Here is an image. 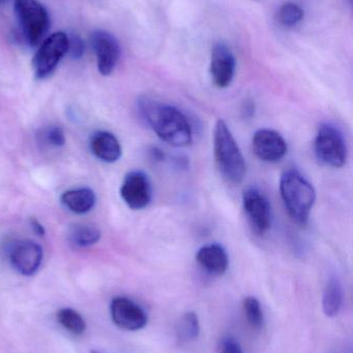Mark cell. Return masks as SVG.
I'll use <instances>...</instances> for the list:
<instances>
[{"label":"cell","mask_w":353,"mask_h":353,"mask_svg":"<svg viewBox=\"0 0 353 353\" xmlns=\"http://www.w3.org/2000/svg\"><path fill=\"white\" fill-rule=\"evenodd\" d=\"M138 105L143 119L164 142L173 147L191 145L192 128L186 116L178 108L149 97H141Z\"/></svg>","instance_id":"6da1fadb"},{"label":"cell","mask_w":353,"mask_h":353,"mask_svg":"<svg viewBox=\"0 0 353 353\" xmlns=\"http://www.w3.org/2000/svg\"><path fill=\"white\" fill-rule=\"evenodd\" d=\"M280 191L290 218L300 225L307 224L316 201L313 185L298 170H286L280 180Z\"/></svg>","instance_id":"7a4b0ae2"},{"label":"cell","mask_w":353,"mask_h":353,"mask_svg":"<svg viewBox=\"0 0 353 353\" xmlns=\"http://www.w3.org/2000/svg\"><path fill=\"white\" fill-rule=\"evenodd\" d=\"M213 151L220 174L227 182L240 184L246 176L244 155L223 120H218L213 136Z\"/></svg>","instance_id":"3957f363"},{"label":"cell","mask_w":353,"mask_h":353,"mask_svg":"<svg viewBox=\"0 0 353 353\" xmlns=\"http://www.w3.org/2000/svg\"><path fill=\"white\" fill-rule=\"evenodd\" d=\"M17 17L25 41L37 46L49 28V14L39 0H15Z\"/></svg>","instance_id":"277c9868"},{"label":"cell","mask_w":353,"mask_h":353,"mask_svg":"<svg viewBox=\"0 0 353 353\" xmlns=\"http://www.w3.org/2000/svg\"><path fill=\"white\" fill-rule=\"evenodd\" d=\"M315 153L329 167H343L347 159V147L342 132L332 124L321 125L315 139Z\"/></svg>","instance_id":"5b68a950"},{"label":"cell","mask_w":353,"mask_h":353,"mask_svg":"<svg viewBox=\"0 0 353 353\" xmlns=\"http://www.w3.org/2000/svg\"><path fill=\"white\" fill-rule=\"evenodd\" d=\"M68 34L58 31L45 39L32 60L33 72L37 79H45L57 68L68 54Z\"/></svg>","instance_id":"8992f818"},{"label":"cell","mask_w":353,"mask_h":353,"mask_svg":"<svg viewBox=\"0 0 353 353\" xmlns=\"http://www.w3.org/2000/svg\"><path fill=\"white\" fill-rule=\"evenodd\" d=\"M242 205L249 222L256 234H265L271 226V205L258 189L248 188L242 194Z\"/></svg>","instance_id":"52a82bcc"},{"label":"cell","mask_w":353,"mask_h":353,"mask_svg":"<svg viewBox=\"0 0 353 353\" xmlns=\"http://www.w3.org/2000/svg\"><path fill=\"white\" fill-rule=\"evenodd\" d=\"M91 46L97 56V70L102 76H110L115 70L120 57L117 39L106 30H95L91 34Z\"/></svg>","instance_id":"ba28073f"},{"label":"cell","mask_w":353,"mask_h":353,"mask_svg":"<svg viewBox=\"0 0 353 353\" xmlns=\"http://www.w3.org/2000/svg\"><path fill=\"white\" fill-rule=\"evenodd\" d=\"M120 195L130 209L142 210L149 207L153 197L151 181L141 171H133L124 176Z\"/></svg>","instance_id":"9c48e42d"},{"label":"cell","mask_w":353,"mask_h":353,"mask_svg":"<svg viewBox=\"0 0 353 353\" xmlns=\"http://www.w3.org/2000/svg\"><path fill=\"white\" fill-rule=\"evenodd\" d=\"M43 249L30 240L21 241L10 247L8 259L10 265L23 276L35 275L43 261Z\"/></svg>","instance_id":"30bf717a"},{"label":"cell","mask_w":353,"mask_h":353,"mask_svg":"<svg viewBox=\"0 0 353 353\" xmlns=\"http://www.w3.org/2000/svg\"><path fill=\"white\" fill-rule=\"evenodd\" d=\"M110 312L114 325L126 331H139L147 323V315L144 310L138 304L124 296H117L112 300Z\"/></svg>","instance_id":"8fae6325"},{"label":"cell","mask_w":353,"mask_h":353,"mask_svg":"<svg viewBox=\"0 0 353 353\" xmlns=\"http://www.w3.org/2000/svg\"><path fill=\"white\" fill-rule=\"evenodd\" d=\"M253 151L265 163H278L281 161L288 147L285 139L273 130H259L252 139Z\"/></svg>","instance_id":"7c38bea8"},{"label":"cell","mask_w":353,"mask_h":353,"mask_svg":"<svg viewBox=\"0 0 353 353\" xmlns=\"http://www.w3.org/2000/svg\"><path fill=\"white\" fill-rule=\"evenodd\" d=\"M236 61L233 53L225 43H216L211 49V74L216 86L227 88L236 74Z\"/></svg>","instance_id":"4fadbf2b"},{"label":"cell","mask_w":353,"mask_h":353,"mask_svg":"<svg viewBox=\"0 0 353 353\" xmlns=\"http://www.w3.org/2000/svg\"><path fill=\"white\" fill-rule=\"evenodd\" d=\"M196 259L199 265L211 275H223L229 265L227 252L219 244H209L201 247L197 252Z\"/></svg>","instance_id":"5bb4252c"},{"label":"cell","mask_w":353,"mask_h":353,"mask_svg":"<svg viewBox=\"0 0 353 353\" xmlns=\"http://www.w3.org/2000/svg\"><path fill=\"white\" fill-rule=\"evenodd\" d=\"M91 152L99 161L114 163L122 154V146L115 136L109 132H97L91 137Z\"/></svg>","instance_id":"9a60e30c"},{"label":"cell","mask_w":353,"mask_h":353,"mask_svg":"<svg viewBox=\"0 0 353 353\" xmlns=\"http://www.w3.org/2000/svg\"><path fill=\"white\" fill-rule=\"evenodd\" d=\"M61 203L75 214H86L95 208L97 196L93 189L81 187L62 193Z\"/></svg>","instance_id":"2e32d148"},{"label":"cell","mask_w":353,"mask_h":353,"mask_svg":"<svg viewBox=\"0 0 353 353\" xmlns=\"http://www.w3.org/2000/svg\"><path fill=\"white\" fill-rule=\"evenodd\" d=\"M343 286L339 278L335 276L330 278L323 292V307L325 314L329 317L337 316L343 305Z\"/></svg>","instance_id":"e0dca14e"},{"label":"cell","mask_w":353,"mask_h":353,"mask_svg":"<svg viewBox=\"0 0 353 353\" xmlns=\"http://www.w3.org/2000/svg\"><path fill=\"white\" fill-rule=\"evenodd\" d=\"M101 236V232L97 228L85 224H76L68 232V241L80 248L97 244Z\"/></svg>","instance_id":"ac0fdd59"},{"label":"cell","mask_w":353,"mask_h":353,"mask_svg":"<svg viewBox=\"0 0 353 353\" xmlns=\"http://www.w3.org/2000/svg\"><path fill=\"white\" fill-rule=\"evenodd\" d=\"M56 317L59 325L72 335L81 336L86 331V323L84 319L74 309H61L58 311Z\"/></svg>","instance_id":"d6986e66"},{"label":"cell","mask_w":353,"mask_h":353,"mask_svg":"<svg viewBox=\"0 0 353 353\" xmlns=\"http://www.w3.org/2000/svg\"><path fill=\"white\" fill-rule=\"evenodd\" d=\"M178 337L180 341L191 342L197 339L200 332L198 317L195 313L188 312L178 321Z\"/></svg>","instance_id":"ffe728a7"},{"label":"cell","mask_w":353,"mask_h":353,"mask_svg":"<svg viewBox=\"0 0 353 353\" xmlns=\"http://www.w3.org/2000/svg\"><path fill=\"white\" fill-rule=\"evenodd\" d=\"M305 12L298 4L286 2L278 10V20L285 27H294L304 19Z\"/></svg>","instance_id":"44dd1931"},{"label":"cell","mask_w":353,"mask_h":353,"mask_svg":"<svg viewBox=\"0 0 353 353\" xmlns=\"http://www.w3.org/2000/svg\"><path fill=\"white\" fill-rule=\"evenodd\" d=\"M242 306H244L247 321L250 323L251 327L254 329H260L265 323V317H263V309L259 301L254 296H249L245 299Z\"/></svg>","instance_id":"7402d4cb"},{"label":"cell","mask_w":353,"mask_h":353,"mask_svg":"<svg viewBox=\"0 0 353 353\" xmlns=\"http://www.w3.org/2000/svg\"><path fill=\"white\" fill-rule=\"evenodd\" d=\"M37 140L44 145L51 147H62L66 144V139L64 130L60 126H48L37 132Z\"/></svg>","instance_id":"603a6c76"},{"label":"cell","mask_w":353,"mask_h":353,"mask_svg":"<svg viewBox=\"0 0 353 353\" xmlns=\"http://www.w3.org/2000/svg\"><path fill=\"white\" fill-rule=\"evenodd\" d=\"M68 54L73 59L82 58L85 51V45L83 39L79 35L72 34L68 37Z\"/></svg>","instance_id":"cb8c5ba5"},{"label":"cell","mask_w":353,"mask_h":353,"mask_svg":"<svg viewBox=\"0 0 353 353\" xmlns=\"http://www.w3.org/2000/svg\"><path fill=\"white\" fill-rule=\"evenodd\" d=\"M217 353H244L242 346L232 337H224L219 342Z\"/></svg>","instance_id":"d4e9b609"},{"label":"cell","mask_w":353,"mask_h":353,"mask_svg":"<svg viewBox=\"0 0 353 353\" xmlns=\"http://www.w3.org/2000/svg\"><path fill=\"white\" fill-rule=\"evenodd\" d=\"M30 226L32 228L33 232L39 236H44L46 234V230L44 228L43 224L37 219V218H31Z\"/></svg>","instance_id":"484cf974"},{"label":"cell","mask_w":353,"mask_h":353,"mask_svg":"<svg viewBox=\"0 0 353 353\" xmlns=\"http://www.w3.org/2000/svg\"><path fill=\"white\" fill-rule=\"evenodd\" d=\"M244 113L246 114L247 117H251L254 113V105H253L252 101H247L245 103Z\"/></svg>","instance_id":"4316f807"},{"label":"cell","mask_w":353,"mask_h":353,"mask_svg":"<svg viewBox=\"0 0 353 353\" xmlns=\"http://www.w3.org/2000/svg\"><path fill=\"white\" fill-rule=\"evenodd\" d=\"M6 1H8V0H0V4L6 3Z\"/></svg>","instance_id":"83f0119b"},{"label":"cell","mask_w":353,"mask_h":353,"mask_svg":"<svg viewBox=\"0 0 353 353\" xmlns=\"http://www.w3.org/2000/svg\"><path fill=\"white\" fill-rule=\"evenodd\" d=\"M90 353H99V352H91Z\"/></svg>","instance_id":"f1b7e54d"}]
</instances>
